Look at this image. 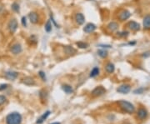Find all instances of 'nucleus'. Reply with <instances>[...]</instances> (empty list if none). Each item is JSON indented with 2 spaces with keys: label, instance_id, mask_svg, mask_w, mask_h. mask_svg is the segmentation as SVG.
Wrapping results in <instances>:
<instances>
[{
  "label": "nucleus",
  "instance_id": "2",
  "mask_svg": "<svg viewBox=\"0 0 150 124\" xmlns=\"http://www.w3.org/2000/svg\"><path fill=\"white\" fill-rule=\"evenodd\" d=\"M118 104L120 106V108L123 109L124 112H128V113H133L135 110L134 108V106L132 104L131 102H128V101H124V100H121L118 102Z\"/></svg>",
  "mask_w": 150,
  "mask_h": 124
},
{
  "label": "nucleus",
  "instance_id": "7",
  "mask_svg": "<svg viewBox=\"0 0 150 124\" xmlns=\"http://www.w3.org/2000/svg\"><path fill=\"white\" fill-rule=\"evenodd\" d=\"M96 25L92 24V22H89V24H87L85 25V27L83 28V31L87 34H90V32H93L94 30L96 29Z\"/></svg>",
  "mask_w": 150,
  "mask_h": 124
},
{
  "label": "nucleus",
  "instance_id": "12",
  "mask_svg": "<svg viewBox=\"0 0 150 124\" xmlns=\"http://www.w3.org/2000/svg\"><path fill=\"white\" fill-rule=\"evenodd\" d=\"M19 73L17 72H14V71H9V72H5V77L9 80H14L16 79Z\"/></svg>",
  "mask_w": 150,
  "mask_h": 124
},
{
  "label": "nucleus",
  "instance_id": "29",
  "mask_svg": "<svg viewBox=\"0 0 150 124\" xmlns=\"http://www.w3.org/2000/svg\"><path fill=\"white\" fill-rule=\"evenodd\" d=\"M22 24H23V26H24V27L27 26V20H26V18H25V17L22 18Z\"/></svg>",
  "mask_w": 150,
  "mask_h": 124
},
{
  "label": "nucleus",
  "instance_id": "9",
  "mask_svg": "<svg viewBox=\"0 0 150 124\" xmlns=\"http://www.w3.org/2000/svg\"><path fill=\"white\" fill-rule=\"evenodd\" d=\"M137 115H138V118L139 119L143 120L144 118H146L147 116H148V111L145 108H140V109H138V112H137Z\"/></svg>",
  "mask_w": 150,
  "mask_h": 124
},
{
  "label": "nucleus",
  "instance_id": "13",
  "mask_svg": "<svg viewBox=\"0 0 150 124\" xmlns=\"http://www.w3.org/2000/svg\"><path fill=\"white\" fill-rule=\"evenodd\" d=\"M29 18L30 22H31L32 24H37V22H39V15L35 12H30L29 14Z\"/></svg>",
  "mask_w": 150,
  "mask_h": 124
},
{
  "label": "nucleus",
  "instance_id": "24",
  "mask_svg": "<svg viewBox=\"0 0 150 124\" xmlns=\"http://www.w3.org/2000/svg\"><path fill=\"white\" fill-rule=\"evenodd\" d=\"M76 44H77V46L79 48H82V49L87 48L88 47V44L87 42H78Z\"/></svg>",
  "mask_w": 150,
  "mask_h": 124
},
{
  "label": "nucleus",
  "instance_id": "25",
  "mask_svg": "<svg viewBox=\"0 0 150 124\" xmlns=\"http://www.w3.org/2000/svg\"><path fill=\"white\" fill-rule=\"evenodd\" d=\"M12 8L13 10H14L15 12H19V5L17 4V2H14V4H13L12 5Z\"/></svg>",
  "mask_w": 150,
  "mask_h": 124
},
{
  "label": "nucleus",
  "instance_id": "17",
  "mask_svg": "<svg viewBox=\"0 0 150 124\" xmlns=\"http://www.w3.org/2000/svg\"><path fill=\"white\" fill-rule=\"evenodd\" d=\"M63 50H64V52L65 54H67L68 55H71V54H73L76 52V50L73 48V47L71 46H65L63 48Z\"/></svg>",
  "mask_w": 150,
  "mask_h": 124
},
{
  "label": "nucleus",
  "instance_id": "32",
  "mask_svg": "<svg viewBox=\"0 0 150 124\" xmlns=\"http://www.w3.org/2000/svg\"><path fill=\"white\" fill-rule=\"evenodd\" d=\"M99 46L101 48H111L110 45H99Z\"/></svg>",
  "mask_w": 150,
  "mask_h": 124
},
{
  "label": "nucleus",
  "instance_id": "18",
  "mask_svg": "<svg viewBox=\"0 0 150 124\" xmlns=\"http://www.w3.org/2000/svg\"><path fill=\"white\" fill-rule=\"evenodd\" d=\"M23 82H24V84L29 85V86L34 85V83H35L34 80V78H30V77H27V78H25L24 79V81H23Z\"/></svg>",
  "mask_w": 150,
  "mask_h": 124
},
{
  "label": "nucleus",
  "instance_id": "19",
  "mask_svg": "<svg viewBox=\"0 0 150 124\" xmlns=\"http://www.w3.org/2000/svg\"><path fill=\"white\" fill-rule=\"evenodd\" d=\"M99 74V68L98 67H95L93 68V70L90 72V78H95Z\"/></svg>",
  "mask_w": 150,
  "mask_h": 124
},
{
  "label": "nucleus",
  "instance_id": "14",
  "mask_svg": "<svg viewBox=\"0 0 150 124\" xmlns=\"http://www.w3.org/2000/svg\"><path fill=\"white\" fill-rule=\"evenodd\" d=\"M107 28H108L110 32H114L118 28V24L116 22H111L110 24H108Z\"/></svg>",
  "mask_w": 150,
  "mask_h": 124
},
{
  "label": "nucleus",
  "instance_id": "20",
  "mask_svg": "<svg viewBox=\"0 0 150 124\" xmlns=\"http://www.w3.org/2000/svg\"><path fill=\"white\" fill-rule=\"evenodd\" d=\"M49 115H50V112H49V111H48V112H45L44 114L43 115L42 117L40 118L37 121V123H38V124H41V123H42L43 122H44V121L45 119H46V118H47L48 117H49Z\"/></svg>",
  "mask_w": 150,
  "mask_h": 124
},
{
  "label": "nucleus",
  "instance_id": "22",
  "mask_svg": "<svg viewBox=\"0 0 150 124\" xmlns=\"http://www.w3.org/2000/svg\"><path fill=\"white\" fill-rule=\"evenodd\" d=\"M98 55L99 57H101L102 58H105L108 56V52L106 50H103V49H99L98 51Z\"/></svg>",
  "mask_w": 150,
  "mask_h": 124
},
{
  "label": "nucleus",
  "instance_id": "5",
  "mask_svg": "<svg viewBox=\"0 0 150 124\" xmlns=\"http://www.w3.org/2000/svg\"><path fill=\"white\" fill-rule=\"evenodd\" d=\"M18 21L15 18H13L9 21V31L11 34H14L16 32V30L18 28Z\"/></svg>",
  "mask_w": 150,
  "mask_h": 124
},
{
  "label": "nucleus",
  "instance_id": "31",
  "mask_svg": "<svg viewBox=\"0 0 150 124\" xmlns=\"http://www.w3.org/2000/svg\"><path fill=\"white\" fill-rule=\"evenodd\" d=\"M148 56H150V52H144V54H143V58H147V57H148Z\"/></svg>",
  "mask_w": 150,
  "mask_h": 124
},
{
  "label": "nucleus",
  "instance_id": "4",
  "mask_svg": "<svg viewBox=\"0 0 150 124\" xmlns=\"http://www.w3.org/2000/svg\"><path fill=\"white\" fill-rule=\"evenodd\" d=\"M130 16H131L130 12H129L128 10L124 9V10H122V11L119 12L118 18L120 21H125V20L128 19L129 18H130Z\"/></svg>",
  "mask_w": 150,
  "mask_h": 124
},
{
  "label": "nucleus",
  "instance_id": "21",
  "mask_svg": "<svg viewBox=\"0 0 150 124\" xmlns=\"http://www.w3.org/2000/svg\"><path fill=\"white\" fill-rule=\"evenodd\" d=\"M62 88L66 93H68V94H70V93L73 92V88L69 85H63L62 87Z\"/></svg>",
  "mask_w": 150,
  "mask_h": 124
},
{
  "label": "nucleus",
  "instance_id": "3",
  "mask_svg": "<svg viewBox=\"0 0 150 124\" xmlns=\"http://www.w3.org/2000/svg\"><path fill=\"white\" fill-rule=\"evenodd\" d=\"M106 92V89L102 86L95 88L92 91V95L93 97H99V96L104 94Z\"/></svg>",
  "mask_w": 150,
  "mask_h": 124
},
{
  "label": "nucleus",
  "instance_id": "11",
  "mask_svg": "<svg viewBox=\"0 0 150 124\" xmlns=\"http://www.w3.org/2000/svg\"><path fill=\"white\" fill-rule=\"evenodd\" d=\"M75 20L77 22V24L78 25H82L84 24V21H85V18L83 16V14L81 12H78L77 14L75 15Z\"/></svg>",
  "mask_w": 150,
  "mask_h": 124
},
{
  "label": "nucleus",
  "instance_id": "23",
  "mask_svg": "<svg viewBox=\"0 0 150 124\" xmlns=\"http://www.w3.org/2000/svg\"><path fill=\"white\" fill-rule=\"evenodd\" d=\"M45 31L47 32H50L52 31V24H51L50 20H48L46 24H45Z\"/></svg>",
  "mask_w": 150,
  "mask_h": 124
},
{
  "label": "nucleus",
  "instance_id": "26",
  "mask_svg": "<svg viewBox=\"0 0 150 124\" xmlns=\"http://www.w3.org/2000/svg\"><path fill=\"white\" fill-rule=\"evenodd\" d=\"M5 101H6V98L3 95H0V106L4 104V103L5 102Z\"/></svg>",
  "mask_w": 150,
  "mask_h": 124
},
{
  "label": "nucleus",
  "instance_id": "28",
  "mask_svg": "<svg viewBox=\"0 0 150 124\" xmlns=\"http://www.w3.org/2000/svg\"><path fill=\"white\" fill-rule=\"evenodd\" d=\"M39 74L40 77L42 78L43 80H44V81L46 80V76H45V73H44V72H43V71H40V72H39Z\"/></svg>",
  "mask_w": 150,
  "mask_h": 124
},
{
  "label": "nucleus",
  "instance_id": "8",
  "mask_svg": "<svg viewBox=\"0 0 150 124\" xmlns=\"http://www.w3.org/2000/svg\"><path fill=\"white\" fill-rule=\"evenodd\" d=\"M128 26L129 28L132 30V31H134V32H137L140 29V25H139V24H138V22H135V21H130L128 24Z\"/></svg>",
  "mask_w": 150,
  "mask_h": 124
},
{
  "label": "nucleus",
  "instance_id": "33",
  "mask_svg": "<svg viewBox=\"0 0 150 124\" xmlns=\"http://www.w3.org/2000/svg\"><path fill=\"white\" fill-rule=\"evenodd\" d=\"M51 124H60V122H53V123H51Z\"/></svg>",
  "mask_w": 150,
  "mask_h": 124
},
{
  "label": "nucleus",
  "instance_id": "1",
  "mask_svg": "<svg viewBox=\"0 0 150 124\" xmlns=\"http://www.w3.org/2000/svg\"><path fill=\"white\" fill-rule=\"evenodd\" d=\"M22 116L19 112H12L9 113L6 117L7 124H21Z\"/></svg>",
  "mask_w": 150,
  "mask_h": 124
},
{
  "label": "nucleus",
  "instance_id": "27",
  "mask_svg": "<svg viewBox=\"0 0 150 124\" xmlns=\"http://www.w3.org/2000/svg\"><path fill=\"white\" fill-rule=\"evenodd\" d=\"M143 91H144V88H139V89H136L134 91V93H136V94H141V93H143Z\"/></svg>",
  "mask_w": 150,
  "mask_h": 124
},
{
  "label": "nucleus",
  "instance_id": "30",
  "mask_svg": "<svg viewBox=\"0 0 150 124\" xmlns=\"http://www.w3.org/2000/svg\"><path fill=\"white\" fill-rule=\"evenodd\" d=\"M7 88H8V84H2L1 86H0V91L6 89Z\"/></svg>",
  "mask_w": 150,
  "mask_h": 124
},
{
  "label": "nucleus",
  "instance_id": "16",
  "mask_svg": "<svg viewBox=\"0 0 150 124\" xmlns=\"http://www.w3.org/2000/svg\"><path fill=\"white\" fill-rule=\"evenodd\" d=\"M114 69H115V67H114L113 63L108 62L105 65V70L108 73H113L114 72Z\"/></svg>",
  "mask_w": 150,
  "mask_h": 124
},
{
  "label": "nucleus",
  "instance_id": "15",
  "mask_svg": "<svg viewBox=\"0 0 150 124\" xmlns=\"http://www.w3.org/2000/svg\"><path fill=\"white\" fill-rule=\"evenodd\" d=\"M143 24L144 29H146V30H149L150 29V15L149 14L144 17Z\"/></svg>",
  "mask_w": 150,
  "mask_h": 124
},
{
  "label": "nucleus",
  "instance_id": "6",
  "mask_svg": "<svg viewBox=\"0 0 150 124\" xmlns=\"http://www.w3.org/2000/svg\"><path fill=\"white\" fill-rule=\"evenodd\" d=\"M131 90V87L130 85L128 84H123V85H121L120 87H118L117 88V92H119V93H123V94H127L130 92Z\"/></svg>",
  "mask_w": 150,
  "mask_h": 124
},
{
  "label": "nucleus",
  "instance_id": "10",
  "mask_svg": "<svg viewBox=\"0 0 150 124\" xmlns=\"http://www.w3.org/2000/svg\"><path fill=\"white\" fill-rule=\"evenodd\" d=\"M11 52H12V54H14L15 55L19 54L20 52H22V47H21V45L19 44H14L12 46V48H11Z\"/></svg>",
  "mask_w": 150,
  "mask_h": 124
}]
</instances>
